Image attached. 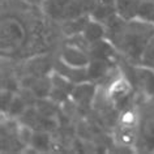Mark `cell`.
Masks as SVG:
<instances>
[{
  "instance_id": "1",
  "label": "cell",
  "mask_w": 154,
  "mask_h": 154,
  "mask_svg": "<svg viewBox=\"0 0 154 154\" xmlns=\"http://www.w3.org/2000/svg\"><path fill=\"white\" fill-rule=\"evenodd\" d=\"M98 91V85L94 81H85L76 84L73 88L71 98L77 103L79 109H89L93 106L94 98Z\"/></svg>"
},
{
  "instance_id": "2",
  "label": "cell",
  "mask_w": 154,
  "mask_h": 154,
  "mask_svg": "<svg viewBox=\"0 0 154 154\" xmlns=\"http://www.w3.org/2000/svg\"><path fill=\"white\" fill-rule=\"evenodd\" d=\"M59 59L72 67H88V64L91 60L88 51L69 43H65L61 47Z\"/></svg>"
},
{
  "instance_id": "3",
  "label": "cell",
  "mask_w": 154,
  "mask_h": 154,
  "mask_svg": "<svg viewBox=\"0 0 154 154\" xmlns=\"http://www.w3.org/2000/svg\"><path fill=\"white\" fill-rule=\"evenodd\" d=\"M106 91L110 101L112 102V105H115L116 102L124 99L125 97L132 95V85H131L129 80L127 79V76L122 73V76H118L111 80L109 86L106 88Z\"/></svg>"
},
{
  "instance_id": "4",
  "label": "cell",
  "mask_w": 154,
  "mask_h": 154,
  "mask_svg": "<svg viewBox=\"0 0 154 154\" xmlns=\"http://www.w3.org/2000/svg\"><path fill=\"white\" fill-rule=\"evenodd\" d=\"M54 71L65 76L73 84L90 81L89 75H88V67H72V65L65 64L63 60L57 59L54 63Z\"/></svg>"
},
{
  "instance_id": "5",
  "label": "cell",
  "mask_w": 154,
  "mask_h": 154,
  "mask_svg": "<svg viewBox=\"0 0 154 154\" xmlns=\"http://www.w3.org/2000/svg\"><path fill=\"white\" fill-rule=\"evenodd\" d=\"M118 51L119 50L116 48V46L109 38H103L98 42L90 43L88 50L90 59H106L110 61H112L114 57L118 55Z\"/></svg>"
},
{
  "instance_id": "6",
  "label": "cell",
  "mask_w": 154,
  "mask_h": 154,
  "mask_svg": "<svg viewBox=\"0 0 154 154\" xmlns=\"http://www.w3.org/2000/svg\"><path fill=\"white\" fill-rule=\"evenodd\" d=\"M112 73V61L106 59H91L88 64V75L89 80L94 82L109 79Z\"/></svg>"
},
{
  "instance_id": "7",
  "label": "cell",
  "mask_w": 154,
  "mask_h": 154,
  "mask_svg": "<svg viewBox=\"0 0 154 154\" xmlns=\"http://www.w3.org/2000/svg\"><path fill=\"white\" fill-rule=\"evenodd\" d=\"M26 69H28V73L34 75L37 77L50 76L51 72L54 71V63L50 60V57L41 55V56L33 57L29 61V64H26Z\"/></svg>"
},
{
  "instance_id": "8",
  "label": "cell",
  "mask_w": 154,
  "mask_h": 154,
  "mask_svg": "<svg viewBox=\"0 0 154 154\" xmlns=\"http://www.w3.org/2000/svg\"><path fill=\"white\" fill-rule=\"evenodd\" d=\"M89 21H90L89 14H84L81 17L72 18V20H64L60 24V30L67 38L77 35V34L84 33V30H85Z\"/></svg>"
},
{
  "instance_id": "9",
  "label": "cell",
  "mask_w": 154,
  "mask_h": 154,
  "mask_svg": "<svg viewBox=\"0 0 154 154\" xmlns=\"http://www.w3.org/2000/svg\"><path fill=\"white\" fill-rule=\"evenodd\" d=\"M141 0H115L116 13L125 21H132L137 18V9Z\"/></svg>"
},
{
  "instance_id": "10",
  "label": "cell",
  "mask_w": 154,
  "mask_h": 154,
  "mask_svg": "<svg viewBox=\"0 0 154 154\" xmlns=\"http://www.w3.org/2000/svg\"><path fill=\"white\" fill-rule=\"evenodd\" d=\"M118 129L114 133V140L116 141L119 148H131L132 149L137 141L136 128H127V127L116 125Z\"/></svg>"
},
{
  "instance_id": "11",
  "label": "cell",
  "mask_w": 154,
  "mask_h": 154,
  "mask_svg": "<svg viewBox=\"0 0 154 154\" xmlns=\"http://www.w3.org/2000/svg\"><path fill=\"white\" fill-rule=\"evenodd\" d=\"M51 134L52 133L45 132V131H34L29 148L37 153H45L51 150V144H52Z\"/></svg>"
},
{
  "instance_id": "12",
  "label": "cell",
  "mask_w": 154,
  "mask_h": 154,
  "mask_svg": "<svg viewBox=\"0 0 154 154\" xmlns=\"http://www.w3.org/2000/svg\"><path fill=\"white\" fill-rule=\"evenodd\" d=\"M82 34L89 43H94V42H98V41L103 39V38H107V32H106V28H105V25H103V22L95 21L93 18H90V21L88 22V25Z\"/></svg>"
},
{
  "instance_id": "13",
  "label": "cell",
  "mask_w": 154,
  "mask_h": 154,
  "mask_svg": "<svg viewBox=\"0 0 154 154\" xmlns=\"http://www.w3.org/2000/svg\"><path fill=\"white\" fill-rule=\"evenodd\" d=\"M33 94L37 97V99H43L48 98L50 93L52 90V81L50 76H43V77H37L35 82L30 88Z\"/></svg>"
},
{
  "instance_id": "14",
  "label": "cell",
  "mask_w": 154,
  "mask_h": 154,
  "mask_svg": "<svg viewBox=\"0 0 154 154\" xmlns=\"http://www.w3.org/2000/svg\"><path fill=\"white\" fill-rule=\"evenodd\" d=\"M140 118L136 109L133 107H128V109L123 110L120 115H119V120H118V125L120 127H127V128H137Z\"/></svg>"
},
{
  "instance_id": "15",
  "label": "cell",
  "mask_w": 154,
  "mask_h": 154,
  "mask_svg": "<svg viewBox=\"0 0 154 154\" xmlns=\"http://www.w3.org/2000/svg\"><path fill=\"white\" fill-rule=\"evenodd\" d=\"M28 103L24 98L21 97L20 93H17L14 95L12 103H11V106L8 107V110L4 112V115H7V118H12V119H18L21 116L22 114H24V111L28 109Z\"/></svg>"
},
{
  "instance_id": "16",
  "label": "cell",
  "mask_w": 154,
  "mask_h": 154,
  "mask_svg": "<svg viewBox=\"0 0 154 154\" xmlns=\"http://www.w3.org/2000/svg\"><path fill=\"white\" fill-rule=\"evenodd\" d=\"M137 18L154 24V0H141L137 9Z\"/></svg>"
},
{
  "instance_id": "17",
  "label": "cell",
  "mask_w": 154,
  "mask_h": 154,
  "mask_svg": "<svg viewBox=\"0 0 154 154\" xmlns=\"http://www.w3.org/2000/svg\"><path fill=\"white\" fill-rule=\"evenodd\" d=\"M50 77H51V81H52V86L54 88H57V89H61L64 91H67V93L71 94L73 88H75L76 84H73L71 80H68L65 76L60 75V73H57L55 71L51 72V75H50Z\"/></svg>"
},
{
  "instance_id": "18",
  "label": "cell",
  "mask_w": 154,
  "mask_h": 154,
  "mask_svg": "<svg viewBox=\"0 0 154 154\" xmlns=\"http://www.w3.org/2000/svg\"><path fill=\"white\" fill-rule=\"evenodd\" d=\"M114 13H116V8H115V5L98 4L97 7H95V9L89 14V16H90V18H93V20H95V21L105 22L107 18H109L110 16H112Z\"/></svg>"
},
{
  "instance_id": "19",
  "label": "cell",
  "mask_w": 154,
  "mask_h": 154,
  "mask_svg": "<svg viewBox=\"0 0 154 154\" xmlns=\"http://www.w3.org/2000/svg\"><path fill=\"white\" fill-rule=\"evenodd\" d=\"M140 64L145 65V67H149V68H154V34L146 42L144 51L141 54Z\"/></svg>"
},
{
  "instance_id": "20",
  "label": "cell",
  "mask_w": 154,
  "mask_h": 154,
  "mask_svg": "<svg viewBox=\"0 0 154 154\" xmlns=\"http://www.w3.org/2000/svg\"><path fill=\"white\" fill-rule=\"evenodd\" d=\"M84 11H82V7L80 4L79 0H71L69 4L65 7L64 9V14H63V20H72V18H77V17H81L84 16ZM60 21V22H61Z\"/></svg>"
},
{
  "instance_id": "21",
  "label": "cell",
  "mask_w": 154,
  "mask_h": 154,
  "mask_svg": "<svg viewBox=\"0 0 154 154\" xmlns=\"http://www.w3.org/2000/svg\"><path fill=\"white\" fill-rule=\"evenodd\" d=\"M48 98L60 106L61 103H64L65 101H68V99L71 98V94L67 93V91H64V90H61V89H57V88L52 86V90H51V93H50Z\"/></svg>"
},
{
  "instance_id": "22",
  "label": "cell",
  "mask_w": 154,
  "mask_h": 154,
  "mask_svg": "<svg viewBox=\"0 0 154 154\" xmlns=\"http://www.w3.org/2000/svg\"><path fill=\"white\" fill-rule=\"evenodd\" d=\"M14 91L13 90H9V89H3L2 90V95H0V99H2V111L3 114L8 110V107L11 106L13 98H14Z\"/></svg>"
},
{
  "instance_id": "23",
  "label": "cell",
  "mask_w": 154,
  "mask_h": 154,
  "mask_svg": "<svg viewBox=\"0 0 154 154\" xmlns=\"http://www.w3.org/2000/svg\"><path fill=\"white\" fill-rule=\"evenodd\" d=\"M80 4L82 7V11L85 14H90L95 9V7L98 5L97 0H79Z\"/></svg>"
},
{
  "instance_id": "24",
  "label": "cell",
  "mask_w": 154,
  "mask_h": 154,
  "mask_svg": "<svg viewBox=\"0 0 154 154\" xmlns=\"http://www.w3.org/2000/svg\"><path fill=\"white\" fill-rule=\"evenodd\" d=\"M145 138L148 141L154 140V118L149 119L145 124Z\"/></svg>"
},
{
  "instance_id": "25",
  "label": "cell",
  "mask_w": 154,
  "mask_h": 154,
  "mask_svg": "<svg viewBox=\"0 0 154 154\" xmlns=\"http://www.w3.org/2000/svg\"><path fill=\"white\" fill-rule=\"evenodd\" d=\"M97 3L102 5H115V0H97Z\"/></svg>"
},
{
  "instance_id": "26",
  "label": "cell",
  "mask_w": 154,
  "mask_h": 154,
  "mask_svg": "<svg viewBox=\"0 0 154 154\" xmlns=\"http://www.w3.org/2000/svg\"><path fill=\"white\" fill-rule=\"evenodd\" d=\"M25 3H30V4H38V5H42L43 4L45 0H24Z\"/></svg>"
}]
</instances>
